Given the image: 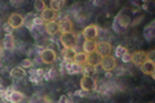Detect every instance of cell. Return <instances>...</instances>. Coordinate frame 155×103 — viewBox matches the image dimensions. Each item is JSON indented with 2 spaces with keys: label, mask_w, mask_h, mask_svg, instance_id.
I'll return each mask as SVG.
<instances>
[{
  "label": "cell",
  "mask_w": 155,
  "mask_h": 103,
  "mask_svg": "<svg viewBox=\"0 0 155 103\" xmlns=\"http://www.w3.org/2000/svg\"><path fill=\"white\" fill-rule=\"evenodd\" d=\"M76 40L78 36L74 32H67V34H61L60 41L64 45L65 49H75L76 48Z\"/></svg>",
  "instance_id": "cell-1"
},
{
  "label": "cell",
  "mask_w": 155,
  "mask_h": 103,
  "mask_svg": "<svg viewBox=\"0 0 155 103\" xmlns=\"http://www.w3.org/2000/svg\"><path fill=\"white\" fill-rule=\"evenodd\" d=\"M80 88L84 92H92L96 90L97 88V82L92 76H83L80 80Z\"/></svg>",
  "instance_id": "cell-2"
},
{
  "label": "cell",
  "mask_w": 155,
  "mask_h": 103,
  "mask_svg": "<svg viewBox=\"0 0 155 103\" xmlns=\"http://www.w3.org/2000/svg\"><path fill=\"white\" fill-rule=\"evenodd\" d=\"M111 45L107 41H101V43H97V48H96V52L101 58H105V57H109L111 54Z\"/></svg>",
  "instance_id": "cell-3"
},
{
  "label": "cell",
  "mask_w": 155,
  "mask_h": 103,
  "mask_svg": "<svg viewBox=\"0 0 155 103\" xmlns=\"http://www.w3.org/2000/svg\"><path fill=\"white\" fill-rule=\"evenodd\" d=\"M40 58H41V61L47 63V65H49V63H53L56 61V58H57V54H56V52L53 50V49L51 48H45V49H43L41 53H40Z\"/></svg>",
  "instance_id": "cell-4"
},
{
  "label": "cell",
  "mask_w": 155,
  "mask_h": 103,
  "mask_svg": "<svg viewBox=\"0 0 155 103\" xmlns=\"http://www.w3.org/2000/svg\"><path fill=\"white\" fill-rule=\"evenodd\" d=\"M83 36L85 40H96L98 36V27L96 24H89L83 30Z\"/></svg>",
  "instance_id": "cell-5"
},
{
  "label": "cell",
  "mask_w": 155,
  "mask_h": 103,
  "mask_svg": "<svg viewBox=\"0 0 155 103\" xmlns=\"http://www.w3.org/2000/svg\"><path fill=\"white\" fill-rule=\"evenodd\" d=\"M100 66H101V68H102V70H105V71H113L114 68L116 67V60H115L114 57H111V56L105 57V58H102V60H101Z\"/></svg>",
  "instance_id": "cell-6"
},
{
  "label": "cell",
  "mask_w": 155,
  "mask_h": 103,
  "mask_svg": "<svg viewBox=\"0 0 155 103\" xmlns=\"http://www.w3.org/2000/svg\"><path fill=\"white\" fill-rule=\"evenodd\" d=\"M9 26L12 28H19L23 24V17L18 13H12L11 16L8 17V22H7Z\"/></svg>",
  "instance_id": "cell-7"
},
{
  "label": "cell",
  "mask_w": 155,
  "mask_h": 103,
  "mask_svg": "<svg viewBox=\"0 0 155 103\" xmlns=\"http://www.w3.org/2000/svg\"><path fill=\"white\" fill-rule=\"evenodd\" d=\"M145 61H147V57H146V52H142V50H136L130 54V62H133L134 65L137 66H141Z\"/></svg>",
  "instance_id": "cell-8"
},
{
  "label": "cell",
  "mask_w": 155,
  "mask_h": 103,
  "mask_svg": "<svg viewBox=\"0 0 155 103\" xmlns=\"http://www.w3.org/2000/svg\"><path fill=\"white\" fill-rule=\"evenodd\" d=\"M58 28H60L61 34H67V32H72V22L69 18H62L58 22Z\"/></svg>",
  "instance_id": "cell-9"
},
{
  "label": "cell",
  "mask_w": 155,
  "mask_h": 103,
  "mask_svg": "<svg viewBox=\"0 0 155 103\" xmlns=\"http://www.w3.org/2000/svg\"><path fill=\"white\" fill-rule=\"evenodd\" d=\"M23 94L21 92H17V90H14V92H11V93H7L5 94V99L8 102H11V103H21L23 101Z\"/></svg>",
  "instance_id": "cell-10"
},
{
  "label": "cell",
  "mask_w": 155,
  "mask_h": 103,
  "mask_svg": "<svg viewBox=\"0 0 155 103\" xmlns=\"http://www.w3.org/2000/svg\"><path fill=\"white\" fill-rule=\"evenodd\" d=\"M101 60H102V58L97 54V52H93V53H89V54H87V65H89L92 67L100 66Z\"/></svg>",
  "instance_id": "cell-11"
},
{
  "label": "cell",
  "mask_w": 155,
  "mask_h": 103,
  "mask_svg": "<svg viewBox=\"0 0 155 103\" xmlns=\"http://www.w3.org/2000/svg\"><path fill=\"white\" fill-rule=\"evenodd\" d=\"M130 21H132V19H130V17L128 16L127 13H124V12H123V13H120L119 16H118V18H116V23H118V24H119V26L122 27V28L128 27L129 24L132 23Z\"/></svg>",
  "instance_id": "cell-12"
},
{
  "label": "cell",
  "mask_w": 155,
  "mask_h": 103,
  "mask_svg": "<svg viewBox=\"0 0 155 103\" xmlns=\"http://www.w3.org/2000/svg\"><path fill=\"white\" fill-rule=\"evenodd\" d=\"M140 67H141V71L145 73V75H151V76H154V71H155L154 62H151V61H145Z\"/></svg>",
  "instance_id": "cell-13"
},
{
  "label": "cell",
  "mask_w": 155,
  "mask_h": 103,
  "mask_svg": "<svg viewBox=\"0 0 155 103\" xmlns=\"http://www.w3.org/2000/svg\"><path fill=\"white\" fill-rule=\"evenodd\" d=\"M57 17V13L54 11H52L51 8H45L44 11L41 12V19L45 22H52L54 21V18Z\"/></svg>",
  "instance_id": "cell-14"
},
{
  "label": "cell",
  "mask_w": 155,
  "mask_h": 103,
  "mask_svg": "<svg viewBox=\"0 0 155 103\" xmlns=\"http://www.w3.org/2000/svg\"><path fill=\"white\" fill-rule=\"evenodd\" d=\"M66 70L70 75H78V73H81V66H79L75 62H67L66 63Z\"/></svg>",
  "instance_id": "cell-15"
},
{
  "label": "cell",
  "mask_w": 155,
  "mask_h": 103,
  "mask_svg": "<svg viewBox=\"0 0 155 103\" xmlns=\"http://www.w3.org/2000/svg\"><path fill=\"white\" fill-rule=\"evenodd\" d=\"M58 31H60V28H58V22L52 21V22L45 23V32L48 35H56Z\"/></svg>",
  "instance_id": "cell-16"
},
{
  "label": "cell",
  "mask_w": 155,
  "mask_h": 103,
  "mask_svg": "<svg viewBox=\"0 0 155 103\" xmlns=\"http://www.w3.org/2000/svg\"><path fill=\"white\" fill-rule=\"evenodd\" d=\"M96 48H97L96 40H85L83 43V49H84V53H87V54L96 52Z\"/></svg>",
  "instance_id": "cell-17"
},
{
  "label": "cell",
  "mask_w": 155,
  "mask_h": 103,
  "mask_svg": "<svg viewBox=\"0 0 155 103\" xmlns=\"http://www.w3.org/2000/svg\"><path fill=\"white\" fill-rule=\"evenodd\" d=\"M2 43H3V48L5 49V50H12V49L14 48V44H16L14 37L12 35H5L4 36V40Z\"/></svg>",
  "instance_id": "cell-18"
},
{
  "label": "cell",
  "mask_w": 155,
  "mask_h": 103,
  "mask_svg": "<svg viewBox=\"0 0 155 103\" xmlns=\"http://www.w3.org/2000/svg\"><path fill=\"white\" fill-rule=\"evenodd\" d=\"M26 75L25 70L19 66V67H14L11 70V77H13V79H22L23 76Z\"/></svg>",
  "instance_id": "cell-19"
},
{
  "label": "cell",
  "mask_w": 155,
  "mask_h": 103,
  "mask_svg": "<svg viewBox=\"0 0 155 103\" xmlns=\"http://www.w3.org/2000/svg\"><path fill=\"white\" fill-rule=\"evenodd\" d=\"M74 62L78 63L79 66L85 65V63H87V53H84V52H78L76 54H75Z\"/></svg>",
  "instance_id": "cell-20"
},
{
  "label": "cell",
  "mask_w": 155,
  "mask_h": 103,
  "mask_svg": "<svg viewBox=\"0 0 155 103\" xmlns=\"http://www.w3.org/2000/svg\"><path fill=\"white\" fill-rule=\"evenodd\" d=\"M75 49H64V60L67 62H74V58H75Z\"/></svg>",
  "instance_id": "cell-21"
},
{
  "label": "cell",
  "mask_w": 155,
  "mask_h": 103,
  "mask_svg": "<svg viewBox=\"0 0 155 103\" xmlns=\"http://www.w3.org/2000/svg\"><path fill=\"white\" fill-rule=\"evenodd\" d=\"M34 18L35 17H34L31 13H28V14H26V17H23V24H25L28 30H32L34 26H35V24H34Z\"/></svg>",
  "instance_id": "cell-22"
},
{
  "label": "cell",
  "mask_w": 155,
  "mask_h": 103,
  "mask_svg": "<svg viewBox=\"0 0 155 103\" xmlns=\"http://www.w3.org/2000/svg\"><path fill=\"white\" fill-rule=\"evenodd\" d=\"M65 4H66L65 2H57V0H52V2L49 3V8L57 13V12H60L61 9L65 7Z\"/></svg>",
  "instance_id": "cell-23"
},
{
  "label": "cell",
  "mask_w": 155,
  "mask_h": 103,
  "mask_svg": "<svg viewBox=\"0 0 155 103\" xmlns=\"http://www.w3.org/2000/svg\"><path fill=\"white\" fill-rule=\"evenodd\" d=\"M96 70V67H92L89 65H83L81 66V73H84V76H91V73H93Z\"/></svg>",
  "instance_id": "cell-24"
},
{
  "label": "cell",
  "mask_w": 155,
  "mask_h": 103,
  "mask_svg": "<svg viewBox=\"0 0 155 103\" xmlns=\"http://www.w3.org/2000/svg\"><path fill=\"white\" fill-rule=\"evenodd\" d=\"M45 8H47V5L43 0H36V2L34 3V9H35L36 12H43Z\"/></svg>",
  "instance_id": "cell-25"
},
{
  "label": "cell",
  "mask_w": 155,
  "mask_h": 103,
  "mask_svg": "<svg viewBox=\"0 0 155 103\" xmlns=\"http://www.w3.org/2000/svg\"><path fill=\"white\" fill-rule=\"evenodd\" d=\"M125 53H127V49H125L124 47L122 45H118L115 48V57H118V58H122Z\"/></svg>",
  "instance_id": "cell-26"
},
{
  "label": "cell",
  "mask_w": 155,
  "mask_h": 103,
  "mask_svg": "<svg viewBox=\"0 0 155 103\" xmlns=\"http://www.w3.org/2000/svg\"><path fill=\"white\" fill-rule=\"evenodd\" d=\"M58 103H72V101H71V98H70V97L62 95L60 99H58Z\"/></svg>",
  "instance_id": "cell-27"
},
{
  "label": "cell",
  "mask_w": 155,
  "mask_h": 103,
  "mask_svg": "<svg viewBox=\"0 0 155 103\" xmlns=\"http://www.w3.org/2000/svg\"><path fill=\"white\" fill-rule=\"evenodd\" d=\"M3 30L7 32V35H12V31H13V28H12L11 26H9L8 23H5V24H4V26H3Z\"/></svg>",
  "instance_id": "cell-28"
},
{
  "label": "cell",
  "mask_w": 155,
  "mask_h": 103,
  "mask_svg": "<svg viewBox=\"0 0 155 103\" xmlns=\"http://www.w3.org/2000/svg\"><path fill=\"white\" fill-rule=\"evenodd\" d=\"M31 65H32V62L30 61V60H25L22 62V65H21V67L25 70V68H27V67H31Z\"/></svg>",
  "instance_id": "cell-29"
},
{
  "label": "cell",
  "mask_w": 155,
  "mask_h": 103,
  "mask_svg": "<svg viewBox=\"0 0 155 103\" xmlns=\"http://www.w3.org/2000/svg\"><path fill=\"white\" fill-rule=\"evenodd\" d=\"M43 22H44V21L41 19V17H35V18H34V24H36V26L41 24Z\"/></svg>",
  "instance_id": "cell-30"
},
{
  "label": "cell",
  "mask_w": 155,
  "mask_h": 103,
  "mask_svg": "<svg viewBox=\"0 0 155 103\" xmlns=\"http://www.w3.org/2000/svg\"><path fill=\"white\" fill-rule=\"evenodd\" d=\"M122 60H123V62H130V54L127 52V53H125V54L122 57Z\"/></svg>",
  "instance_id": "cell-31"
},
{
  "label": "cell",
  "mask_w": 155,
  "mask_h": 103,
  "mask_svg": "<svg viewBox=\"0 0 155 103\" xmlns=\"http://www.w3.org/2000/svg\"><path fill=\"white\" fill-rule=\"evenodd\" d=\"M2 52H3V43L0 41V53H2Z\"/></svg>",
  "instance_id": "cell-32"
},
{
  "label": "cell",
  "mask_w": 155,
  "mask_h": 103,
  "mask_svg": "<svg viewBox=\"0 0 155 103\" xmlns=\"http://www.w3.org/2000/svg\"><path fill=\"white\" fill-rule=\"evenodd\" d=\"M0 103H8V101L5 99V98H4V99H2V102H0Z\"/></svg>",
  "instance_id": "cell-33"
}]
</instances>
